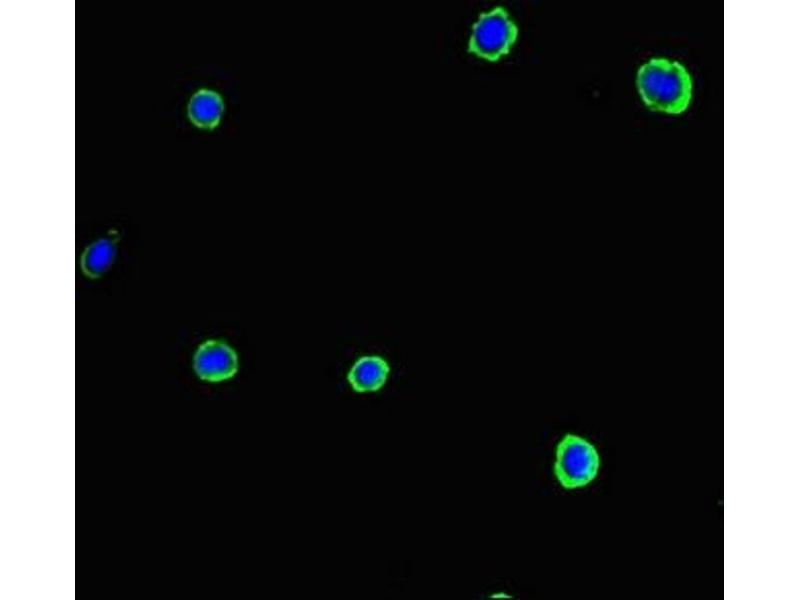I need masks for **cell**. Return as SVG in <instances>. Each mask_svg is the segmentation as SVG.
I'll return each mask as SVG.
<instances>
[{
  "instance_id": "3957f363",
  "label": "cell",
  "mask_w": 800,
  "mask_h": 600,
  "mask_svg": "<svg viewBox=\"0 0 800 600\" xmlns=\"http://www.w3.org/2000/svg\"><path fill=\"white\" fill-rule=\"evenodd\" d=\"M600 458L596 448L584 438L566 434L558 443L554 474L565 489L584 487L598 473Z\"/></svg>"
},
{
  "instance_id": "277c9868",
  "label": "cell",
  "mask_w": 800,
  "mask_h": 600,
  "mask_svg": "<svg viewBox=\"0 0 800 600\" xmlns=\"http://www.w3.org/2000/svg\"><path fill=\"white\" fill-rule=\"evenodd\" d=\"M238 355L227 343L207 340L197 348L193 358L196 375L207 382H221L238 371Z\"/></svg>"
},
{
  "instance_id": "52a82bcc",
  "label": "cell",
  "mask_w": 800,
  "mask_h": 600,
  "mask_svg": "<svg viewBox=\"0 0 800 600\" xmlns=\"http://www.w3.org/2000/svg\"><path fill=\"white\" fill-rule=\"evenodd\" d=\"M119 235L112 231L87 246L80 259L83 274L90 279L101 277L113 263L117 254Z\"/></svg>"
},
{
  "instance_id": "8992f818",
  "label": "cell",
  "mask_w": 800,
  "mask_h": 600,
  "mask_svg": "<svg viewBox=\"0 0 800 600\" xmlns=\"http://www.w3.org/2000/svg\"><path fill=\"white\" fill-rule=\"evenodd\" d=\"M389 373L390 366L384 358L363 356L351 367L348 381L356 392H375L384 386Z\"/></svg>"
},
{
  "instance_id": "7a4b0ae2",
  "label": "cell",
  "mask_w": 800,
  "mask_h": 600,
  "mask_svg": "<svg viewBox=\"0 0 800 600\" xmlns=\"http://www.w3.org/2000/svg\"><path fill=\"white\" fill-rule=\"evenodd\" d=\"M518 34V26L508 11L497 6L479 14L472 26L467 51L483 60L497 62L510 53Z\"/></svg>"
},
{
  "instance_id": "5b68a950",
  "label": "cell",
  "mask_w": 800,
  "mask_h": 600,
  "mask_svg": "<svg viewBox=\"0 0 800 600\" xmlns=\"http://www.w3.org/2000/svg\"><path fill=\"white\" fill-rule=\"evenodd\" d=\"M225 102L222 95L210 88H200L193 93L187 105L189 121L207 131L216 129L223 118Z\"/></svg>"
},
{
  "instance_id": "6da1fadb",
  "label": "cell",
  "mask_w": 800,
  "mask_h": 600,
  "mask_svg": "<svg viewBox=\"0 0 800 600\" xmlns=\"http://www.w3.org/2000/svg\"><path fill=\"white\" fill-rule=\"evenodd\" d=\"M636 83L644 103L652 110L680 114L689 106L692 80L677 61L651 58L639 68Z\"/></svg>"
}]
</instances>
